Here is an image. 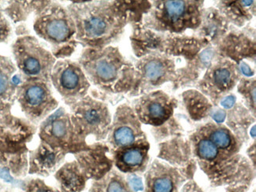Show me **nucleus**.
<instances>
[{"label":"nucleus","mask_w":256,"mask_h":192,"mask_svg":"<svg viewBox=\"0 0 256 192\" xmlns=\"http://www.w3.org/2000/svg\"><path fill=\"white\" fill-rule=\"evenodd\" d=\"M76 26V40L84 45L110 44L122 34L126 17L108 2H73L67 6Z\"/></svg>","instance_id":"f257e3e1"},{"label":"nucleus","mask_w":256,"mask_h":192,"mask_svg":"<svg viewBox=\"0 0 256 192\" xmlns=\"http://www.w3.org/2000/svg\"><path fill=\"white\" fill-rule=\"evenodd\" d=\"M79 64L89 82L103 91L122 93L133 85V68L117 48H88Z\"/></svg>","instance_id":"f03ea898"},{"label":"nucleus","mask_w":256,"mask_h":192,"mask_svg":"<svg viewBox=\"0 0 256 192\" xmlns=\"http://www.w3.org/2000/svg\"><path fill=\"white\" fill-rule=\"evenodd\" d=\"M34 31L51 46L57 60L66 59L77 45L76 26L69 10L57 2L49 4L35 15Z\"/></svg>","instance_id":"7ed1b4c3"},{"label":"nucleus","mask_w":256,"mask_h":192,"mask_svg":"<svg viewBox=\"0 0 256 192\" xmlns=\"http://www.w3.org/2000/svg\"><path fill=\"white\" fill-rule=\"evenodd\" d=\"M16 66L24 80L51 82V74L57 59L33 36H20L12 46Z\"/></svg>","instance_id":"20e7f679"},{"label":"nucleus","mask_w":256,"mask_h":192,"mask_svg":"<svg viewBox=\"0 0 256 192\" xmlns=\"http://www.w3.org/2000/svg\"><path fill=\"white\" fill-rule=\"evenodd\" d=\"M51 84L43 80L29 79L17 86L16 99L22 112L34 125H39L59 108Z\"/></svg>","instance_id":"39448f33"},{"label":"nucleus","mask_w":256,"mask_h":192,"mask_svg":"<svg viewBox=\"0 0 256 192\" xmlns=\"http://www.w3.org/2000/svg\"><path fill=\"white\" fill-rule=\"evenodd\" d=\"M40 141L52 148L59 149L66 154L80 151L85 139L76 131L71 121L70 113L65 108L59 107L39 124Z\"/></svg>","instance_id":"423d86ee"},{"label":"nucleus","mask_w":256,"mask_h":192,"mask_svg":"<svg viewBox=\"0 0 256 192\" xmlns=\"http://www.w3.org/2000/svg\"><path fill=\"white\" fill-rule=\"evenodd\" d=\"M70 110L71 121L83 139L89 135L94 136L97 139H104L111 121L106 104L86 96Z\"/></svg>","instance_id":"0eeeda50"},{"label":"nucleus","mask_w":256,"mask_h":192,"mask_svg":"<svg viewBox=\"0 0 256 192\" xmlns=\"http://www.w3.org/2000/svg\"><path fill=\"white\" fill-rule=\"evenodd\" d=\"M51 83L69 107L86 97L90 87L80 64L68 58L56 61L51 71Z\"/></svg>","instance_id":"6e6552de"},{"label":"nucleus","mask_w":256,"mask_h":192,"mask_svg":"<svg viewBox=\"0 0 256 192\" xmlns=\"http://www.w3.org/2000/svg\"><path fill=\"white\" fill-rule=\"evenodd\" d=\"M142 136L140 124L133 111L128 106L117 110L112 126L110 127L108 143L115 151L139 143Z\"/></svg>","instance_id":"1a4fd4ad"},{"label":"nucleus","mask_w":256,"mask_h":192,"mask_svg":"<svg viewBox=\"0 0 256 192\" xmlns=\"http://www.w3.org/2000/svg\"><path fill=\"white\" fill-rule=\"evenodd\" d=\"M66 155L65 151L40 141L35 150L30 151L29 172L43 177L51 176L64 164Z\"/></svg>","instance_id":"9d476101"},{"label":"nucleus","mask_w":256,"mask_h":192,"mask_svg":"<svg viewBox=\"0 0 256 192\" xmlns=\"http://www.w3.org/2000/svg\"><path fill=\"white\" fill-rule=\"evenodd\" d=\"M16 66L9 57L0 55V114L10 109L16 99L17 84L14 75Z\"/></svg>","instance_id":"9b49d317"},{"label":"nucleus","mask_w":256,"mask_h":192,"mask_svg":"<svg viewBox=\"0 0 256 192\" xmlns=\"http://www.w3.org/2000/svg\"><path fill=\"white\" fill-rule=\"evenodd\" d=\"M60 192H81L85 188V175L76 161L65 163L54 173Z\"/></svg>","instance_id":"f8f14e48"},{"label":"nucleus","mask_w":256,"mask_h":192,"mask_svg":"<svg viewBox=\"0 0 256 192\" xmlns=\"http://www.w3.org/2000/svg\"><path fill=\"white\" fill-rule=\"evenodd\" d=\"M147 150L140 143L117 150L114 155L115 165L124 172H134L144 166Z\"/></svg>","instance_id":"ddd939ff"},{"label":"nucleus","mask_w":256,"mask_h":192,"mask_svg":"<svg viewBox=\"0 0 256 192\" xmlns=\"http://www.w3.org/2000/svg\"><path fill=\"white\" fill-rule=\"evenodd\" d=\"M136 112L142 121L156 122L162 120L167 108L163 100L155 98H142L136 104Z\"/></svg>","instance_id":"4468645a"},{"label":"nucleus","mask_w":256,"mask_h":192,"mask_svg":"<svg viewBox=\"0 0 256 192\" xmlns=\"http://www.w3.org/2000/svg\"><path fill=\"white\" fill-rule=\"evenodd\" d=\"M90 192H132V190L122 175L112 171L95 182Z\"/></svg>","instance_id":"2eb2a0df"},{"label":"nucleus","mask_w":256,"mask_h":192,"mask_svg":"<svg viewBox=\"0 0 256 192\" xmlns=\"http://www.w3.org/2000/svg\"><path fill=\"white\" fill-rule=\"evenodd\" d=\"M136 70L139 79L145 82H155L164 75L165 66L161 60L144 58L139 61Z\"/></svg>","instance_id":"dca6fc26"},{"label":"nucleus","mask_w":256,"mask_h":192,"mask_svg":"<svg viewBox=\"0 0 256 192\" xmlns=\"http://www.w3.org/2000/svg\"><path fill=\"white\" fill-rule=\"evenodd\" d=\"M165 11L172 20H177L185 12V3L182 1H167L164 4Z\"/></svg>","instance_id":"f3484780"},{"label":"nucleus","mask_w":256,"mask_h":192,"mask_svg":"<svg viewBox=\"0 0 256 192\" xmlns=\"http://www.w3.org/2000/svg\"><path fill=\"white\" fill-rule=\"evenodd\" d=\"M198 152L200 157L207 160H212L218 155V148L211 141L203 139L199 142Z\"/></svg>","instance_id":"a211bd4d"},{"label":"nucleus","mask_w":256,"mask_h":192,"mask_svg":"<svg viewBox=\"0 0 256 192\" xmlns=\"http://www.w3.org/2000/svg\"><path fill=\"white\" fill-rule=\"evenodd\" d=\"M26 192H60L57 188L47 185L41 179H31L26 185Z\"/></svg>","instance_id":"6ab92c4d"},{"label":"nucleus","mask_w":256,"mask_h":192,"mask_svg":"<svg viewBox=\"0 0 256 192\" xmlns=\"http://www.w3.org/2000/svg\"><path fill=\"white\" fill-rule=\"evenodd\" d=\"M211 142L220 148H227L231 144V137L225 130L216 129L211 133Z\"/></svg>","instance_id":"aec40b11"},{"label":"nucleus","mask_w":256,"mask_h":192,"mask_svg":"<svg viewBox=\"0 0 256 192\" xmlns=\"http://www.w3.org/2000/svg\"><path fill=\"white\" fill-rule=\"evenodd\" d=\"M173 183L168 176H160L154 180L152 184V192H173Z\"/></svg>","instance_id":"412c9836"},{"label":"nucleus","mask_w":256,"mask_h":192,"mask_svg":"<svg viewBox=\"0 0 256 192\" xmlns=\"http://www.w3.org/2000/svg\"><path fill=\"white\" fill-rule=\"evenodd\" d=\"M231 78H232V74H231L230 70L227 68H219L215 70V74H214L215 83L219 87H226L230 83L231 80H232Z\"/></svg>","instance_id":"4be33fe9"},{"label":"nucleus","mask_w":256,"mask_h":192,"mask_svg":"<svg viewBox=\"0 0 256 192\" xmlns=\"http://www.w3.org/2000/svg\"><path fill=\"white\" fill-rule=\"evenodd\" d=\"M11 34V27L5 17L0 13V43L7 40Z\"/></svg>","instance_id":"5701e85b"},{"label":"nucleus","mask_w":256,"mask_h":192,"mask_svg":"<svg viewBox=\"0 0 256 192\" xmlns=\"http://www.w3.org/2000/svg\"><path fill=\"white\" fill-rule=\"evenodd\" d=\"M128 185L131 187V189L134 192L144 190V185L142 182L141 178L135 174H131L128 176Z\"/></svg>","instance_id":"b1692460"},{"label":"nucleus","mask_w":256,"mask_h":192,"mask_svg":"<svg viewBox=\"0 0 256 192\" xmlns=\"http://www.w3.org/2000/svg\"><path fill=\"white\" fill-rule=\"evenodd\" d=\"M213 118L218 123H223L225 118V113L223 110H218L213 115Z\"/></svg>","instance_id":"393cba45"},{"label":"nucleus","mask_w":256,"mask_h":192,"mask_svg":"<svg viewBox=\"0 0 256 192\" xmlns=\"http://www.w3.org/2000/svg\"><path fill=\"white\" fill-rule=\"evenodd\" d=\"M234 102L235 98L233 97V96H228V97L225 98L224 100H223L221 104H222V106L224 107V108H230V107L233 105Z\"/></svg>","instance_id":"a878e982"},{"label":"nucleus","mask_w":256,"mask_h":192,"mask_svg":"<svg viewBox=\"0 0 256 192\" xmlns=\"http://www.w3.org/2000/svg\"><path fill=\"white\" fill-rule=\"evenodd\" d=\"M0 177L3 179L4 180H6V182L13 183L14 180L12 178L10 175L6 172V170H4L2 168H0Z\"/></svg>","instance_id":"bb28decb"},{"label":"nucleus","mask_w":256,"mask_h":192,"mask_svg":"<svg viewBox=\"0 0 256 192\" xmlns=\"http://www.w3.org/2000/svg\"><path fill=\"white\" fill-rule=\"evenodd\" d=\"M241 70L244 72V74H246V75L251 76L252 74L250 68L248 67L246 65H243V66H241Z\"/></svg>","instance_id":"cd10ccee"}]
</instances>
